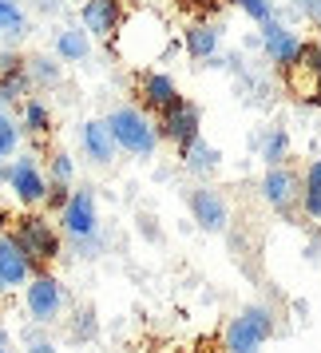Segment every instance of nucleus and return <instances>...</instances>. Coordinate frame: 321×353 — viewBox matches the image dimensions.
<instances>
[{
	"instance_id": "obj_1",
	"label": "nucleus",
	"mask_w": 321,
	"mask_h": 353,
	"mask_svg": "<svg viewBox=\"0 0 321 353\" xmlns=\"http://www.w3.org/2000/svg\"><path fill=\"white\" fill-rule=\"evenodd\" d=\"M107 48L131 64L135 72H151V64H159L163 56L171 52V32L167 20L155 8H131L127 20L119 24V32L107 40Z\"/></svg>"
},
{
	"instance_id": "obj_2",
	"label": "nucleus",
	"mask_w": 321,
	"mask_h": 353,
	"mask_svg": "<svg viewBox=\"0 0 321 353\" xmlns=\"http://www.w3.org/2000/svg\"><path fill=\"white\" fill-rule=\"evenodd\" d=\"M12 239L20 242V250L28 254V262H32L36 270H48V262L60 258V234H56V226L44 214H24V219H17Z\"/></svg>"
},
{
	"instance_id": "obj_3",
	"label": "nucleus",
	"mask_w": 321,
	"mask_h": 353,
	"mask_svg": "<svg viewBox=\"0 0 321 353\" xmlns=\"http://www.w3.org/2000/svg\"><path fill=\"white\" fill-rule=\"evenodd\" d=\"M273 334V314L266 305H250L226 325V350L230 353H258Z\"/></svg>"
},
{
	"instance_id": "obj_4",
	"label": "nucleus",
	"mask_w": 321,
	"mask_h": 353,
	"mask_svg": "<svg viewBox=\"0 0 321 353\" xmlns=\"http://www.w3.org/2000/svg\"><path fill=\"white\" fill-rule=\"evenodd\" d=\"M107 123L115 131V143L131 155H151L159 143V123H151L139 108H119V112H112Z\"/></svg>"
},
{
	"instance_id": "obj_5",
	"label": "nucleus",
	"mask_w": 321,
	"mask_h": 353,
	"mask_svg": "<svg viewBox=\"0 0 321 353\" xmlns=\"http://www.w3.org/2000/svg\"><path fill=\"white\" fill-rule=\"evenodd\" d=\"M24 305H28V314H32L36 325H48V321L60 314V305H64V290H60V282H56L48 270H36L32 278H28Z\"/></svg>"
},
{
	"instance_id": "obj_6",
	"label": "nucleus",
	"mask_w": 321,
	"mask_h": 353,
	"mask_svg": "<svg viewBox=\"0 0 321 353\" xmlns=\"http://www.w3.org/2000/svg\"><path fill=\"white\" fill-rule=\"evenodd\" d=\"M198 128H203V115H198V108H194L191 99H178V103H171L159 115V135L171 139V143H178V147L198 139Z\"/></svg>"
},
{
	"instance_id": "obj_7",
	"label": "nucleus",
	"mask_w": 321,
	"mask_h": 353,
	"mask_svg": "<svg viewBox=\"0 0 321 353\" xmlns=\"http://www.w3.org/2000/svg\"><path fill=\"white\" fill-rule=\"evenodd\" d=\"M60 226L64 234H72L76 242H92L96 239V199L92 191H72V203L60 210Z\"/></svg>"
},
{
	"instance_id": "obj_8",
	"label": "nucleus",
	"mask_w": 321,
	"mask_h": 353,
	"mask_svg": "<svg viewBox=\"0 0 321 353\" xmlns=\"http://www.w3.org/2000/svg\"><path fill=\"white\" fill-rule=\"evenodd\" d=\"M8 183H12L17 199H20V203H28V207L44 203L48 191H52V179L40 175V167H36L32 155H24V159H17L12 167H8Z\"/></svg>"
},
{
	"instance_id": "obj_9",
	"label": "nucleus",
	"mask_w": 321,
	"mask_h": 353,
	"mask_svg": "<svg viewBox=\"0 0 321 353\" xmlns=\"http://www.w3.org/2000/svg\"><path fill=\"white\" fill-rule=\"evenodd\" d=\"M127 0H87L83 4V28L99 40H112L119 32V24L127 20Z\"/></svg>"
},
{
	"instance_id": "obj_10",
	"label": "nucleus",
	"mask_w": 321,
	"mask_h": 353,
	"mask_svg": "<svg viewBox=\"0 0 321 353\" xmlns=\"http://www.w3.org/2000/svg\"><path fill=\"white\" fill-rule=\"evenodd\" d=\"M262 194H266V203H270L273 210H282V214H289L293 210V203H302V179L293 175L289 167H270L266 171V179H262Z\"/></svg>"
},
{
	"instance_id": "obj_11",
	"label": "nucleus",
	"mask_w": 321,
	"mask_h": 353,
	"mask_svg": "<svg viewBox=\"0 0 321 353\" xmlns=\"http://www.w3.org/2000/svg\"><path fill=\"white\" fill-rule=\"evenodd\" d=\"M139 96H143V108H151V112H167L171 103H178V88H175V80L167 76V72H139Z\"/></svg>"
},
{
	"instance_id": "obj_12",
	"label": "nucleus",
	"mask_w": 321,
	"mask_h": 353,
	"mask_svg": "<svg viewBox=\"0 0 321 353\" xmlns=\"http://www.w3.org/2000/svg\"><path fill=\"white\" fill-rule=\"evenodd\" d=\"M32 274H36V266L20 250V242L12 234H0V278H4V286H24Z\"/></svg>"
},
{
	"instance_id": "obj_13",
	"label": "nucleus",
	"mask_w": 321,
	"mask_h": 353,
	"mask_svg": "<svg viewBox=\"0 0 321 353\" xmlns=\"http://www.w3.org/2000/svg\"><path fill=\"white\" fill-rule=\"evenodd\" d=\"M191 214L194 223L203 226V230H226V203L218 191H210V187H198V191H191Z\"/></svg>"
},
{
	"instance_id": "obj_14",
	"label": "nucleus",
	"mask_w": 321,
	"mask_h": 353,
	"mask_svg": "<svg viewBox=\"0 0 321 353\" xmlns=\"http://www.w3.org/2000/svg\"><path fill=\"white\" fill-rule=\"evenodd\" d=\"M262 44H266V56H270L278 68H289L298 60V52H302V40L289 32V28L273 24V20H266V28H262Z\"/></svg>"
},
{
	"instance_id": "obj_15",
	"label": "nucleus",
	"mask_w": 321,
	"mask_h": 353,
	"mask_svg": "<svg viewBox=\"0 0 321 353\" xmlns=\"http://www.w3.org/2000/svg\"><path fill=\"white\" fill-rule=\"evenodd\" d=\"M83 147H87V155L96 163H112L115 159V131L107 119H92V123H83Z\"/></svg>"
},
{
	"instance_id": "obj_16",
	"label": "nucleus",
	"mask_w": 321,
	"mask_h": 353,
	"mask_svg": "<svg viewBox=\"0 0 321 353\" xmlns=\"http://www.w3.org/2000/svg\"><path fill=\"white\" fill-rule=\"evenodd\" d=\"M214 48H218V28L210 20H194L191 28H187V52H191L194 60H210Z\"/></svg>"
},
{
	"instance_id": "obj_17",
	"label": "nucleus",
	"mask_w": 321,
	"mask_h": 353,
	"mask_svg": "<svg viewBox=\"0 0 321 353\" xmlns=\"http://www.w3.org/2000/svg\"><path fill=\"white\" fill-rule=\"evenodd\" d=\"M302 207L309 219L321 223V159H313L302 175Z\"/></svg>"
},
{
	"instance_id": "obj_18",
	"label": "nucleus",
	"mask_w": 321,
	"mask_h": 353,
	"mask_svg": "<svg viewBox=\"0 0 321 353\" xmlns=\"http://www.w3.org/2000/svg\"><path fill=\"white\" fill-rule=\"evenodd\" d=\"M178 151H183V163H187L191 171H210V167L218 163V151H214L210 143H203V135L191 139V143H183Z\"/></svg>"
},
{
	"instance_id": "obj_19",
	"label": "nucleus",
	"mask_w": 321,
	"mask_h": 353,
	"mask_svg": "<svg viewBox=\"0 0 321 353\" xmlns=\"http://www.w3.org/2000/svg\"><path fill=\"white\" fill-rule=\"evenodd\" d=\"M28 80H32L28 68H24V72H4V76H0V99H4V103H24V99H28Z\"/></svg>"
},
{
	"instance_id": "obj_20",
	"label": "nucleus",
	"mask_w": 321,
	"mask_h": 353,
	"mask_svg": "<svg viewBox=\"0 0 321 353\" xmlns=\"http://www.w3.org/2000/svg\"><path fill=\"white\" fill-rule=\"evenodd\" d=\"M20 112H24V128L32 131V135H48L52 131V115H48V108H44L40 99H24Z\"/></svg>"
},
{
	"instance_id": "obj_21",
	"label": "nucleus",
	"mask_w": 321,
	"mask_h": 353,
	"mask_svg": "<svg viewBox=\"0 0 321 353\" xmlns=\"http://www.w3.org/2000/svg\"><path fill=\"white\" fill-rule=\"evenodd\" d=\"M56 52L64 56V60H83L87 56V36L80 28H64V32L56 36Z\"/></svg>"
},
{
	"instance_id": "obj_22",
	"label": "nucleus",
	"mask_w": 321,
	"mask_h": 353,
	"mask_svg": "<svg viewBox=\"0 0 321 353\" xmlns=\"http://www.w3.org/2000/svg\"><path fill=\"white\" fill-rule=\"evenodd\" d=\"M0 32H8V36L24 32V12L17 8V0H0Z\"/></svg>"
},
{
	"instance_id": "obj_23",
	"label": "nucleus",
	"mask_w": 321,
	"mask_h": 353,
	"mask_svg": "<svg viewBox=\"0 0 321 353\" xmlns=\"http://www.w3.org/2000/svg\"><path fill=\"white\" fill-rule=\"evenodd\" d=\"M286 151H289L286 131H278V128H273L270 135H266V143H262V155H266V163H270V167H278V163L286 159Z\"/></svg>"
},
{
	"instance_id": "obj_24",
	"label": "nucleus",
	"mask_w": 321,
	"mask_h": 353,
	"mask_svg": "<svg viewBox=\"0 0 321 353\" xmlns=\"http://www.w3.org/2000/svg\"><path fill=\"white\" fill-rule=\"evenodd\" d=\"M28 76H32L36 83H56L60 80V64L48 60V56H32V60H28Z\"/></svg>"
},
{
	"instance_id": "obj_25",
	"label": "nucleus",
	"mask_w": 321,
	"mask_h": 353,
	"mask_svg": "<svg viewBox=\"0 0 321 353\" xmlns=\"http://www.w3.org/2000/svg\"><path fill=\"white\" fill-rule=\"evenodd\" d=\"M17 139H20V128L0 112V159H8V155L17 151Z\"/></svg>"
},
{
	"instance_id": "obj_26",
	"label": "nucleus",
	"mask_w": 321,
	"mask_h": 353,
	"mask_svg": "<svg viewBox=\"0 0 321 353\" xmlns=\"http://www.w3.org/2000/svg\"><path fill=\"white\" fill-rule=\"evenodd\" d=\"M234 4H238V8H242V12H246V17L262 20V24L270 20V0H234Z\"/></svg>"
},
{
	"instance_id": "obj_27",
	"label": "nucleus",
	"mask_w": 321,
	"mask_h": 353,
	"mask_svg": "<svg viewBox=\"0 0 321 353\" xmlns=\"http://www.w3.org/2000/svg\"><path fill=\"white\" fill-rule=\"evenodd\" d=\"M48 207H56V210H64L68 203H72V187L68 183H52V191H48V199H44Z\"/></svg>"
},
{
	"instance_id": "obj_28",
	"label": "nucleus",
	"mask_w": 321,
	"mask_h": 353,
	"mask_svg": "<svg viewBox=\"0 0 321 353\" xmlns=\"http://www.w3.org/2000/svg\"><path fill=\"white\" fill-rule=\"evenodd\" d=\"M52 183H72V159L68 155H52Z\"/></svg>"
},
{
	"instance_id": "obj_29",
	"label": "nucleus",
	"mask_w": 321,
	"mask_h": 353,
	"mask_svg": "<svg viewBox=\"0 0 321 353\" xmlns=\"http://www.w3.org/2000/svg\"><path fill=\"white\" fill-rule=\"evenodd\" d=\"M24 68H28V60H20L12 52H0V76H4V72H24Z\"/></svg>"
},
{
	"instance_id": "obj_30",
	"label": "nucleus",
	"mask_w": 321,
	"mask_h": 353,
	"mask_svg": "<svg viewBox=\"0 0 321 353\" xmlns=\"http://www.w3.org/2000/svg\"><path fill=\"white\" fill-rule=\"evenodd\" d=\"M183 8H191V12H198V17H207V12H214V8H222V0H183Z\"/></svg>"
},
{
	"instance_id": "obj_31",
	"label": "nucleus",
	"mask_w": 321,
	"mask_h": 353,
	"mask_svg": "<svg viewBox=\"0 0 321 353\" xmlns=\"http://www.w3.org/2000/svg\"><path fill=\"white\" fill-rule=\"evenodd\" d=\"M28 353H56V345H48V341H32Z\"/></svg>"
},
{
	"instance_id": "obj_32",
	"label": "nucleus",
	"mask_w": 321,
	"mask_h": 353,
	"mask_svg": "<svg viewBox=\"0 0 321 353\" xmlns=\"http://www.w3.org/2000/svg\"><path fill=\"white\" fill-rule=\"evenodd\" d=\"M36 4H40L44 12H56V8H60V0H36Z\"/></svg>"
},
{
	"instance_id": "obj_33",
	"label": "nucleus",
	"mask_w": 321,
	"mask_h": 353,
	"mask_svg": "<svg viewBox=\"0 0 321 353\" xmlns=\"http://www.w3.org/2000/svg\"><path fill=\"white\" fill-rule=\"evenodd\" d=\"M0 290H4V278H0Z\"/></svg>"
},
{
	"instance_id": "obj_34",
	"label": "nucleus",
	"mask_w": 321,
	"mask_h": 353,
	"mask_svg": "<svg viewBox=\"0 0 321 353\" xmlns=\"http://www.w3.org/2000/svg\"><path fill=\"white\" fill-rule=\"evenodd\" d=\"M0 353H4V345H0Z\"/></svg>"
}]
</instances>
